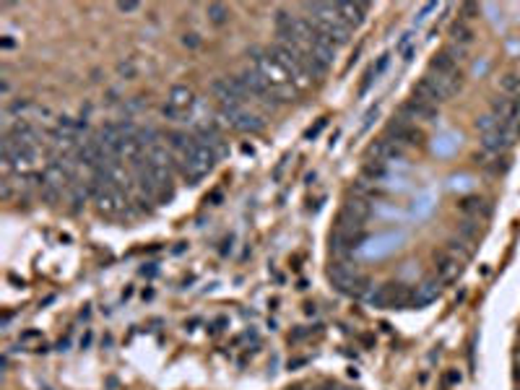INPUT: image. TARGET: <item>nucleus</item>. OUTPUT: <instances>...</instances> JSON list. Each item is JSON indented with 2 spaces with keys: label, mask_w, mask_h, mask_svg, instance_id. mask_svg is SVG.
I'll return each mask as SVG.
<instances>
[{
  "label": "nucleus",
  "mask_w": 520,
  "mask_h": 390,
  "mask_svg": "<svg viewBox=\"0 0 520 390\" xmlns=\"http://www.w3.org/2000/svg\"><path fill=\"white\" fill-rule=\"evenodd\" d=\"M250 65H253V68L265 78V83L271 86V91H274V97H276V104H286V102H292L294 97L300 94V91L294 89L289 73L276 63V57L268 53V50H253V63Z\"/></svg>",
  "instance_id": "1"
},
{
  "label": "nucleus",
  "mask_w": 520,
  "mask_h": 390,
  "mask_svg": "<svg viewBox=\"0 0 520 390\" xmlns=\"http://www.w3.org/2000/svg\"><path fill=\"white\" fill-rule=\"evenodd\" d=\"M344 214H349L351 218H356V221H362V224H365L367 218L372 216V203H370L367 198H359V195H354V198L346 200Z\"/></svg>",
  "instance_id": "9"
},
{
  "label": "nucleus",
  "mask_w": 520,
  "mask_h": 390,
  "mask_svg": "<svg viewBox=\"0 0 520 390\" xmlns=\"http://www.w3.org/2000/svg\"><path fill=\"white\" fill-rule=\"evenodd\" d=\"M211 203H219V200H221V193H211Z\"/></svg>",
  "instance_id": "25"
},
{
  "label": "nucleus",
  "mask_w": 520,
  "mask_h": 390,
  "mask_svg": "<svg viewBox=\"0 0 520 390\" xmlns=\"http://www.w3.org/2000/svg\"><path fill=\"white\" fill-rule=\"evenodd\" d=\"M310 53L315 55V57H318V60L325 65V68H330V65H333V60H336V45L323 42V39H318V42L310 47Z\"/></svg>",
  "instance_id": "12"
},
{
  "label": "nucleus",
  "mask_w": 520,
  "mask_h": 390,
  "mask_svg": "<svg viewBox=\"0 0 520 390\" xmlns=\"http://www.w3.org/2000/svg\"><path fill=\"white\" fill-rule=\"evenodd\" d=\"M437 271H440V279H442V281H450V279L461 271V263H458V258H440Z\"/></svg>",
  "instance_id": "13"
},
{
  "label": "nucleus",
  "mask_w": 520,
  "mask_h": 390,
  "mask_svg": "<svg viewBox=\"0 0 520 390\" xmlns=\"http://www.w3.org/2000/svg\"><path fill=\"white\" fill-rule=\"evenodd\" d=\"M138 3H118V11H122V13H130V11H136Z\"/></svg>",
  "instance_id": "21"
},
{
  "label": "nucleus",
  "mask_w": 520,
  "mask_h": 390,
  "mask_svg": "<svg viewBox=\"0 0 520 390\" xmlns=\"http://www.w3.org/2000/svg\"><path fill=\"white\" fill-rule=\"evenodd\" d=\"M388 138H391V141H395L398 146H421V141H424V133H421L419 127L414 125L411 120L395 118V123H391V125H388Z\"/></svg>",
  "instance_id": "2"
},
{
  "label": "nucleus",
  "mask_w": 520,
  "mask_h": 390,
  "mask_svg": "<svg viewBox=\"0 0 520 390\" xmlns=\"http://www.w3.org/2000/svg\"><path fill=\"white\" fill-rule=\"evenodd\" d=\"M365 174H367V177H370L372 182H380V180L385 177V174H388V164H385V162H377V159H374V162H367V164H365Z\"/></svg>",
  "instance_id": "15"
},
{
  "label": "nucleus",
  "mask_w": 520,
  "mask_h": 390,
  "mask_svg": "<svg viewBox=\"0 0 520 390\" xmlns=\"http://www.w3.org/2000/svg\"><path fill=\"white\" fill-rule=\"evenodd\" d=\"M377 112H380V109H377V107H372V109H370V112H367V118H365V123H362V133H365L367 127L372 125V120H374V118H377Z\"/></svg>",
  "instance_id": "19"
},
{
  "label": "nucleus",
  "mask_w": 520,
  "mask_h": 390,
  "mask_svg": "<svg viewBox=\"0 0 520 390\" xmlns=\"http://www.w3.org/2000/svg\"><path fill=\"white\" fill-rule=\"evenodd\" d=\"M206 13H209V18L213 24H224L229 18V8L227 6H219V3H211L209 8H206Z\"/></svg>",
  "instance_id": "17"
},
{
  "label": "nucleus",
  "mask_w": 520,
  "mask_h": 390,
  "mask_svg": "<svg viewBox=\"0 0 520 390\" xmlns=\"http://www.w3.org/2000/svg\"><path fill=\"white\" fill-rule=\"evenodd\" d=\"M370 11L367 3H336V13L338 18L346 24L349 29H356L362 21H365V13Z\"/></svg>",
  "instance_id": "4"
},
{
  "label": "nucleus",
  "mask_w": 520,
  "mask_h": 390,
  "mask_svg": "<svg viewBox=\"0 0 520 390\" xmlns=\"http://www.w3.org/2000/svg\"><path fill=\"white\" fill-rule=\"evenodd\" d=\"M515 136H518V127L500 125L497 130H492V133H484L482 148L486 154H502V151H507V148L515 144Z\"/></svg>",
  "instance_id": "3"
},
{
  "label": "nucleus",
  "mask_w": 520,
  "mask_h": 390,
  "mask_svg": "<svg viewBox=\"0 0 520 390\" xmlns=\"http://www.w3.org/2000/svg\"><path fill=\"white\" fill-rule=\"evenodd\" d=\"M372 156L377 159V162H393V159H401L403 156V146H398L395 141H391V138H380L377 144L372 146Z\"/></svg>",
  "instance_id": "7"
},
{
  "label": "nucleus",
  "mask_w": 520,
  "mask_h": 390,
  "mask_svg": "<svg viewBox=\"0 0 520 390\" xmlns=\"http://www.w3.org/2000/svg\"><path fill=\"white\" fill-rule=\"evenodd\" d=\"M450 36H453V45L465 47V45H471V39H474V32L465 27V24H456V27L450 29Z\"/></svg>",
  "instance_id": "14"
},
{
  "label": "nucleus",
  "mask_w": 520,
  "mask_h": 390,
  "mask_svg": "<svg viewBox=\"0 0 520 390\" xmlns=\"http://www.w3.org/2000/svg\"><path fill=\"white\" fill-rule=\"evenodd\" d=\"M502 91H505L507 97H520V76L507 73V76L502 78Z\"/></svg>",
  "instance_id": "16"
},
{
  "label": "nucleus",
  "mask_w": 520,
  "mask_h": 390,
  "mask_svg": "<svg viewBox=\"0 0 520 390\" xmlns=\"http://www.w3.org/2000/svg\"><path fill=\"white\" fill-rule=\"evenodd\" d=\"M432 73H437V76H447V78H461V73H458V63L450 57V55L442 50V53L432 60Z\"/></svg>",
  "instance_id": "10"
},
{
  "label": "nucleus",
  "mask_w": 520,
  "mask_h": 390,
  "mask_svg": "<svg viewBox=\"0 0 520 390\" xmlns=\"http://www.w3.org/2000/svg\"><path fill=\"white\" fill-rule=\"evenodd\" d=\"M435 115H437V107H435V104L419 102V99H414V97H411L401 109V118H406V120H432Z\"/></svg>",
  "instance_id": "5"
},
{
  "label": "nucleus",
  "mask_w": 520,
  "mask_h": 390,
  "mask_svg": "<svg viewBox=\"0 0 520 390\" xmlns=\"http://www.w3.org/2000/svg\"><path fill=\"white\" fill-rule=\"evenodd\" d=\"M325 123H328V120H325V118H323V120H318V125L312 127V130H307V138H310V141H312V138H318V133H320V130H323V127H325Z\"/></svg>",
  "instance_id": "20"
},
{
  "label": "nucleus",
  "mask_w": 520,
  "mask_h": 390,
  "mask_svg": "<svg viewBox=\"0 0 520 390\" xmlns=\"http://www.w3.org/2000/svg\"><path fill=\"white\" fill-rule=\"evenodd\" d=\"M461 211H465V214H471V216H476V218H482L492 214V206L484 198H474V195H471V198L461 200Z\"/></svg>",
  "instance_id": "11"
},
{
  "label": "nucleus",
  "mask_w": 520,
  "mask_h": 390,
  "mask_svg": "<svg viewBox=\"0 0 520 390\" xmlns=\"http://www.w3.org/2000/svg\"><path fill=\"white\" fill-rule=\"evenodd\" d=\"M388 63H391V55H380V60H377V65L372 68L374 78H380V76H383L385 68H388Z\"/></svg>",
  "instance_id": "18"
},
{
  "label": "nucleus",
  "mask_w": 520,
  "mask_h": 390,
  "mask_svg": "<svg viewBox=\"0 0 520 390\" xmlns=\"http://www.w3.org/2000/svg\"><path fill=\"white\" fill-rule=\"evenodd\" d=\"M440 297V281H424L411 291V307H424Z\"/></svg>",
  "instance_id": "6"
},
{
  "label": "nucleus",
  "mask_w": 520,
  "mask_h": 390,
  "mask_svg": "<svg viewBox=\"0 0 520 390\" xmlns=\"http://www.w3.org/2000/svg\"><path fill=\"white\" fill-rule=\"evenodd\" d=\"M37 336H39L37 330H27V333L21 336V341H31V338H37Z\"/></svg>",
  "instance_id": "23"
},
{
  "label": "nucleus",
  "mask_w": 520,
  "mask_h": 390,
  "mask_svg": "<svg viewBox=\"0 0 520 390\" xmlns=\"http://www.w3.org/2000/svg\"><path fill=\"white\" fill-rule=\"evenodd\" d=\"M461 229H463V235H465V237H474L476 232H479V229H476V227H471V221H465V224H463V227H461Z\"/></svg>",
  "instance_id": "22"
},
{
  "label": "nucleus",
  "mask_w": 520,
  "mask_h": 390,
  "mask_svg": "<svg viewBox=\"0 0 520 390\" xmlns=\"http://www.w3.org/2000/svg\"><path fill=\"white\" fill-rule=\"evenodd\" d=\"M167 104H169L174 112H180V115L185 118V115H188V109L192 107V91L188 89V86H172Z\"/></svg>",
  "instance_id": "8"
},
{
  "label": "nucleus",
  "mask_w": 520,
  "mask_h": 390,
  "mask_svg": "<svg viewBox=\"0 0 520 390\" xmlns=\"http://www.w3.org/2000/svg\"><path fill=\"white\" fill-rule=\"evenodd\" d=\"M185 45H190V47H195V45H198V36H195V34H190V36H185Z\"/></svg>",
  "instance_id": "24"
}]
</instances>
